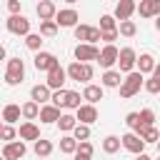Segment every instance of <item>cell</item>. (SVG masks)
Instances as JSON below:
<instances>
[{"label":"cell","mask_w":160,"mask_h":160,"mask_svg":"<svg viewBox=\"0 0 160 160\" xmlns=\"http://www.w3.org/2000/svg\"><path fill=\"white\" fill-rule=\"evenodd\" d=\"M115 28H118L115 15H100V30H115Z\"/></svg>","instance_id":"37"},{"label":"cell","mask_w":160,"mask_h":160,"mask_svg":"<svg viewBox=\"0 0 160 160\" xmlns=\"http://www.w3.org/2000/svg\"><path fill=\"white\" fill-rule=\"evenodd\" d=\"M58 22H55V18L52 20H40V35L42 38H55L58 35Z\"/></svg>","instance_id":"29"},{"label":"cell","mask_w":160,"mask_h":160,"mask_svg":"<svg viewBox=\"0 0 160 160\" xmlns=\"http://www.w3.org/2000/svg\"><path fill=\"white\" fill-rule=\"evenodd\" d=\"M78 20H80V15H78V10H72V8H62V10L55 12V22H58L60 28H75Z\"/></svg>","instance_id":"10"},{"label":"cell","mask_w":160,"mask_h":160,"mask_svg":"<svg viewBox=\"0 0 160 160\" xmlns=\"http://www.w3.org/2000/svg\"><path fill=\"white\" fill-rule=\"evenodd\" d=\"M135 65H138V70H140L142 75H148V72H152V68H155V58H152L150 52H142Z\"/></svg>","instance_id":"26"},{"label":"cell","mask_w":160,"mask_h":160,"mask_svg":"<svg viewBox=\"0 0 160 160\" xmlns=\"http://www.w3.org/2000/svg\"><path fill=\"white\" fill-rule=\"evenodd\" d=\"M155 15H160V0H155Z\"/></svg>","instance_id":"47"},{"label":"cell","mask_w":160,"mask_h":160,"mask_svg":"<svg viewBox=\"0 0 160 160\" xmlns=\"http://www.w3.org/2000/svg\"><path fill=\"white\" fill-rule=\"evenodd\" d=\"M95 155V148L90 140H78V150H75V158L78 160H90Z\"/></svg>","instance_id":"24"},{"label":"cell","mask_w":160,"mask_h":160,"mask_svg":"<svg viewBox=\"0 0 160 160\" xmlns=\"http://www.w3.org/2000/svg\"><path fill=\"white\" fill-rule=\"evenodd\" d=\"M125 125H128L130 130H138V128H140V112H128V115H125Z\"/></svg>","instance_id":"41"},{"label":"cell","mask_w":160,"mask_h":160,"mask_svg":"<svg viewBox=\"0 0 160 160\" xmlns=\"http://www.w3.org/2000/svg\"><path fill=\"white\" fill-rule=\"evenodd\" d=\"M35 12H38V18H40V20H52V18H55V12H58V8H55V2H52V0H40V2H38V8H35Z\"/></svg>","instance_id":"17"},{"label":"cell","mask_w":160,"mask_h":160,"mask_svg":"<svg viewBox=\"0 0 160 160\" xmlns=\"http://www.w3.org/2000/svg\"><path fill=\"white\" fill-rule=\"evenodd\" d=\"M135 62H138V55H135L132 48H122V50L118 52V70H120V72L135 70Z\"/></svg>","instance_id":"8"},{"label":"cell","mask_w":160,"mask_h":160,"mask_svg":"<svg viewBox=\"0 0 160 160\" xmlns=\"http://www.w3.org/2000/svg\"><path fill=\"white\" fill-rule=\"evenodd\" d=\"M80 100H82V95H80V92H75V90H68V100H65V108H70V110H78V108L82 105Z\"/></svg>","instance_id":"35"},{"label":"cell","mask_w":160,"mask_h":160,"mask_svg":"<svg viewBox=\"0 0 160 160\" xmlns=\"http://www.w3.org/2000/svg\"><path fill=\"white\" fill-rule=\"evenodd\" d=\"M2 122H5V120H2V112H0V128H2Z\"/></svg>","instance_id":"50"},{"label":"cell","mask_w":160,"mask_h":160,"mask_svg":"<svg viewBox=\"0 0 160 160\" xmlns=\"http://www.w3.org/2000/svg\"><path fill=\"white\" fill-rule=\"evenodd\" d=\"M142 88H145V90H148L150 95H158V92H160V80H158V78L152 75V78H148V80L142 82Z\"/></svg>","instance_id":"40"},{"label":"cell","mask_w":160,"mask_h":160,"mask_svg":"<svg viewBox=\"0 0 160 160\" xmlns=\"http://www.w3.org/2000/svg\"><path fill=\"white\" fill-rule=\"evenodd\" d=\"M15 138H18V130H15L10 122H5V125L0 128V140H5V142H8V140H15Z\"/></svg>","instance_id":"38"},{"label":"cell","mask_w":160,"mask_h":160,"mask_svg":"<svg viewBox=\"0 0 160 160\" xmlns=\"http://www.w3.org/2000/svg\"><path fill=\"white\" fill-rule=\"evenodd\" d=\"M5 25H8V30L12 32V35H28L30 32V20L25 18V15H20V12H10V18L5 20Z\"/></svg>","instance_id":"4"},{"label":"cell","mask_w":160,"mask_h":160,"mask_svg":"<svg viewBox=\"0 0 160 160\" xmlns=\"http://www.w3.org/2000/svg\"><path fill=\"white\" fill-rule=\"evenodd\" d=\"M120 140H122V148H125L128 152H132V155H140V152H145V145H148V142H145V140H142V138H140L135 130L125 132Z\"/></svg>","instance_id":"5"},{"label":"cell","mask_w":160,"mask_h":160,"mask_svg":"<svg viewBox=\"0 0 160 160\" xmlns=\"http://www.w3.org/2000/svg\"><path fill=\"white\" fill-rule=\"evenodd\" d=\"M75 115H78V122L92 125V122L98 120V108H95V102H85V105H80V108L75 110Z\"/></svg>","instance_id":"13"},{"label":"cell","mask_w":160,"mask_h":160,"mask_svg":"<svg viewBox=\"0 0 160 160\" xmlns=\"http://www.w3.org/2000/svg\"><path fill=\"white\" fill-rule=\"evenodd\" d=\"M78 125V115H70V112H60L58 118V128L62 132H72V128Z\"/></svg>","instance_id":"25"},{"label":"cell","mask_w":160,"mask_h":160,"mask_svg":"<svg viewBox=\"0 0 160 160\" xmlns=\"http://www.w3.org/2000/svg\"><path fill=\"white\" fill-rule=\"evenodd\" d=\"M20 115H22V108L15 105V102H8V105L2 108V120L10 122V125H15V122L20 120Z\"/></svg>","instance_id":"20"},{"label":"cell","mask_w":160,"mask_h":160,"mask_svg":"<svg viewBox=\"0 0 160 160\" xmlns=\"http://www.w3.org/2000/svg\"><path fill=\"white\" fill-rule=\"evenodd\" d=\"M158 152H160V140H158Z\"/></svg>","instance_id":"51"},{"label":"cell","mask_w":160,"mask_h":160,"mask_svg":"<svg viewBox=\"0 0 160 160\" xmlns=\"http://www.w3.org/2000/svg\"><path fill=\"white\" fill-rule=\"evenodd\" d=\"M118 32L125 35V38H132V35L138 32V25H135L130 18H128V20H120V22H118Z\"/></svg>","instance_id":"32"},{"label":"cell","mask_w":160,"mask_h":160,"mask_svg":"<svg viewBox=\"0 0 160 160\" xmlns=\"http://www.w3.org/2000/svg\"><path fill=\"white\" fill-rule=\"evenodd\" d=\"M72 32H75V40H80V42H88L90 25H75V28H72Z\"/></svg>","instance_id":"39"},{"label":"cell","mask_w":160,"mask_h":160,"mask_svg":"<svg viewBox=\"0 0 160 160\" xmlns=\"http://www.w3.org/2000/svg\"><path fill=\"white\" fill-rule=\"evenodd\" d=\"M100 35H102V30L90 25V35H88V42H100Z\"/></svg>","instance_id":"44"},{"label":"cell","mask_w":160,"mask_h":160,"mask_svg":"<svg viewBox=\"0 0 160 160\" xmlns=\"http://www.w3.org/2000/svg\"><path fill=\"white\" fill-rule=\"evenodd\" d=\"M20 8H22V0H8V10L10 12H20Z\"/></svg>","instance_id":"45"},{"label":"cell","mask_w":160,"mask_h":160,"mask_svg":"<svg viewBox=\"0 0 160 160\" xmlns=\"http://www.w3.org/2000/svg\"><path fill=\"white\" fill-rule=\"evenodd\" d=\"M120 145H122V140H120L118 135H108V138L102 140V150H105L108 155H112V152H118V150H120Z\"/></svg>","instance_id":"31"},{"label":"cell","mask_w":160,"mask_h":160,"mask_svg":"<svg viewBox=\"0 0 160 160\" xmlns=\"http://www.w3.org/2000/svg\"><path fill=\"white\" fill-rule=\"evenodd\" d=\"M142 82H145V75H142L140 70L125 72V78H122V82H120V98H132V95H138L140 88H142Z\"/></svg>","instance_id":"1"},{"label":"cell","mask_w":160,"mask_h":160,"mask_svg":"<svg viewBox=\"0 0 160 160\" xmlns=\"http://www.w3.org/2000/svg\"><path fill=\"white\" fill-rule=\"evenodd\" d=\"M40 122H58V118H60V108L58 105H52V102H45V105H40Z\"/></svg>","instance_id":"15"},{"label":"cell","mask_w":160,"mask_h":160,"mask_svg":"<svg viewBox=\"0 0 160 160\" xmlns=\"http://www.w3.org/2000/svg\"><path fill=\"white\" fill-rule=\"evenodd\" d=\"M92 75H95V70H92L90 62H80V60H75V62L68 65V78L75 80V82H90Z\"/></svg>","instance_id":"2"},{"label":"cell","mask_w":160,"mask_h":160,"mask_svg":"<svg viewBox=\"0 0 160 160\" xmlns=\"http://www.w3.org/2000/svg\"><path fill=\"white\" fill-rule=\"evenodd\" d=\"M152 122H155V112H152L150 108L140 110V125H152Z\"/></svg>","instance_id":"42"},{"label":"cell","mask_w":160,"mask_h":160,"mask_svg":"<svg viewBox=\"0 0 160 160\" xmlns=\"http://www.w3.org/2000/svg\"><path fill=\"white\" fill-rule=\"evenodd\" d=\"M75 150H78V138H75V135L60 138V152H62V155H75Z\"/></svg>","instance_id":"28"},{"label":"cell","mask_w":160,"mask_h":160,"mask_svg":"<svg viewBox=\"0 0 160 160\" xmlns=\"http://www.w3.org/2000/svg\"><path fill=\"white\" fill-rule=\"evenodd\" d=\"M25 45L38 52V50L42 48V35H40V32H28V35H25Z\"/></svg>","instance_id":"33"},{"label":"cell","mask_w":160,"mask_h":160,"mask_svg":"<svg viewBox=\"0 0 160 160\" xmlns=\"http://www.w3.org/2000/svg\"><path fill=\"white\" fill-rule=\"evenodd\" d=\"M72 135H75L78 140H88V138H90V125H88V122H78V125L72 128Z\"/></svg>","instance_id":"36"},{"label":"cell","mask_w":160,"mask_h":160,"mask_svg":"<svg viewBox=\"0 0 160 160\" xmlns=\"http://www.w3.org/2000/svg\"><path fill=\"white\" fill-rule=\"evenodd\" d=\"M65 100H68V90H62V88L52 90V95H50V102H52V105H58V108H65Z\"/></svg>","instance_id":"34"},{"label":"cell","mask_w":160,"mask_h":160,"mask_svg":"<svg viewBox=\"0 0 160 160\" xmlns=\"http://www.w3.org/2000/svg\"><path fill=\"white\" fill-rule=\"evenodd\" d=\"M100 50L95 48V42H78L75 45V60L80 62H90V60H98Z\"/></svg>","instance_id":"6"},{"label":"cell","mask_w":160,"mask_h":160,"mask_svg":"<svg viewBox=\"0 0 160 160\" xmlns=\"http://www.w3.org/2000/svg\"><path fill=\"white\" fill-rule=\"evenodd\" d=\"M20 138H22V140H38V138H40V128H38L32 120H25V122L20 125Z\"/></svg>","instance_id":"21"},{"label":"cell","mask_w":160,"mask_h":160,"mask_svg":"<svg viewBox=\"0 0 160 160\" xmlns=\"http://www.w3.org/2000/svg\"><path fill=\"white\" fill-rule=\"evenodd\" d=\"M0 60H5V48L0 45Z\"/></svg>","instance_id":"48"},{"label":"cell","mask_w":160,"mask_h":160,"mask_svg":"<svg viewBox=\"0 0 160 160\" xmlns=\"http://www.w3.org/2000/svg\"><path fill=\"white\" fill-rule=\"evenodd\" d=\"M25 152H28V148H25L22 138L20 140H8L5 148H2V158H8V160H20Z\"/></svg>","instance_id":"9"},{"label":"cell","mask_w":160,"mask_h":160,"mask_svg":"<svg viewBox=\"0 0 160 160\" xmlns=\"http://www.w3.org/2000/svg\"><path fill=\"white\" fill-rule=\"evenodd\" d=\"M158 20H155V28H158V32H160V15H155Z\"/></svg>","instance_id":"49"},{"label":"cell","mask_w":160,"mask_h":160,"mask_svg":"<svg viewBox=\"0 0 160 160\" xmlns=\"http://www.w3.org/2000/svg\"><path fill=\"white\" fill-rule=\"evenodd\" d=\"M82 100H88V102H100V100H102V85L85 82V88H82Z\"/></svg>","instance_id":"19"},{"label":"cell","mask_w":160,"mask_h":160,"mask_svg":"<svg viewBox=\"0 0 160 160\" xmlns=\"http://www.w3.org/2000/svg\"><path fill=\"white\" fill-rule=\"evenodd\" d=\"M152 75L160 80V62H155V68H152Z\"/></svg>","instance_id":"46"},{"label":"cell","mask_w":160,"mask_h":160,"mask_svg":"<svg viewBox=\"0 0 160 160\" xmlns=\"http://www.w3.org/2000/svg\"><path fill=\"white\" fill-rule=\"evenodd\" d=\"M135 132H138L145 142H158V140H160V132H158V128H155V125H140Z\"/></svg>","instance_id":"22"},{"label":"cell","mask_w":160,"mask_h":160,"mask_svg":"<svg viewBox=\"0 0 160 160\" xmlns=\"http://www.w3.org/2000/svg\"><path fill=\"white\" fill-rule=\"evenodd\" d=\"M32 62H35V68H38V70H45V72H48L50 68L60 65V62H58V58H55L52 52H45V50H38V52H35V58H32Z\"/></svg>","instance_id":"11"},{"label":"cell","mask_w":160,"mask_h":160,"mask_svg":"<svg viewBox=\"0 0 160 160\" xmlns=\"http://www.w3.org/2000/svg\"><path fill=\"white\" fill-rule=\"evenodd\" d=\"M22 78H25V62L20 58H10L8 60V70H5V82L10 88H15V85L22 82Z\"/></svg>","instance_id":"3"},{"label":"cell","mask_w":160,"mask_h":160,"mask_svg":"<svg viewBox=\"0 0 160 160\" xmlns=\"http://www.w3.org/2000/svg\"><path fill=\"white\" fill-rule=\"evenodd\" d=\"M65 80H68V70H65V68L55 65V68H50V70H48V80H45V82H48L52 90L62 88V85H65Z\"/></svg>","instance_id":"12"},{"label":"cell","mask_w":160,"mask_h":160,"mask_svg":"<svg viewBox=\"0 0 160 160\" xmlns=\"http://www.w3.org/2000/svg\"><path fill=\"white\" fill-rule=\"evenodd\" d=\"M20 108H22V118H25V120H35V118L40 115V102H35L32 98H30L28 102H22Z\"/></svg>","instance_id":"27"},{"label":"cell","mask_w":160,"mask_h":160,"mask_svg":"<svg viewBox=\"0 0 160 160\" xmlns=\"http://www.w3.org/2000/svg\"><path fill=\"white\" fill-rule=\"evenodd\" d=\"M118 35H120V32H118V28H115V30H102L100 40H102V42H115V40H118Z\"/></svg>","instance_id":"43"},{"label":"cell","mask_w":160,"mask_h":160,"mask_svg":"<svg viewBox=\"0 0 160 160\" xmlns=\"http://www.w3.org/2000/svg\"><path fill=\"white\" fill-rule=\"evenodd\" d=\"M118 48H115V42H105V48L100 50V55H98V62H100V68H112V65H118Z\"/></svg>","instance_id":"7"},{"label":"cell","mask_w":160,"mask_h":160,"mask_svg":"<svg viewBox=\"0 0 160 160\" xmlns=\"http://www.w3.org/2000/svg\"><path fill=\"white\" fill-rule=\"evenodd\" d=\"M50 95H52V88L45 82V85H32L30 88V98L35 100V102H40V105H45V102H50Z\"/></svg>","instance_id":"14"},{"label":"cell","mask_w":160,"mask_h":160,"mask_svg":"<svg viewBox=\"0 0 160 160\" xmlns=\"http://www.w3.org/2000/svg\"><path fill=\"white\" fill-rule=\"evenodd\" d=\"M135 12H140V18H155V0H140Z\"/></svg>","instance_id":"30"},{"label":"cell","mask_w":160,"mask_h":160,"mask_svg":"<svg viewBox=\"0 0 160 160\" xmlns=\"http://www.w3.org/2000/svg\"><path fill=\"white\" fill-rule=\"evenodd\" d=\"M135 8H138L135 0H118V5H115V18H118V20H128V18L135 12Z\"/></svg>","instance_id":"16"},{"label":"cell","mask_w":160,"mask_h":160,"mask_svg":"<svg viewBox=\"0 0 160 160\" xmlns=\"http://www.w3.org/2000/svg\"><path fill=\"white\" fill-rule=\"evenodd\" d=\"M102 88H120V82H122V72L120 70H112V68H108L105 72H102Z\"/></svg>","instance_id":"18"},{"label":"cell","mask_w":160,"mask_h":160,"mask_svg":"<svg viewBox=\"0 0 160 160\" xmlns=\"http://www.w3.org/2000/svg\"><path fill=\"white\" fill-rule=\"evenodd\" d=\"M32 150L38 158H48V155H52V142L45 138H38V140H32Z\"/></svg>","instance_id":"23"}]
</instances>
